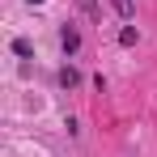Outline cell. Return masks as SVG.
Returning a JSON list of instances; mask_svg holds the SVG:
<instances>
[{"label":"cell","mask_w":157,"mask_h":157,"mask_svg":"<svg viewBox=\"0 0 157 157\" xmlns=\"http://www.w3.org/2000/svg\"><path fill=\"white\" fill-rule=\"evenodd\" d=\"M59 47H64V51L72 55V51H77V47H81V34H77V30H72V26H64V30H59Z\"/></svg>","instance_id":"cell-1"},{"label":"cell","mask_w":157,"mask_h":157,"mask_svg":"<svg viewBox=\"0 0 157 157\" xmlns=\"http://www.w3.org/2000/svg\"><path fill=\"white\" fill-rule=\"evenodd\" d=\"M115 13H119V17H132L136 9H132V0H115Z\"/></svg>","instance_id":"cell-4"},{"label":"cell","mask_w":157,"mask_h":157,"mask_svg":"<svg viewBox=\"0 0 157 157\" xmlns=\"http://www.w3.org/2000/svg\"><path fill=\"white\" fill-rule=\"evenodd\" d=\"M26 4H43V0H26Z\"/></svg>","instance_id":"cell-5"},{"label":"cell","mask_w":157,"mask_h":157,"mask_svg":"<svg viewBox=\"0 0 157 157\" xmlns=\"http://www.w3.org/2000/svg\"><path fill=\"white\" fill-rule=\"evenodd\" d=\"M59 85H64V89H77V85H81V72L72 68V64H64V68H59Z\"/></svg>","instance_id":"cell-2"},{"label":"cell","mask_w":157,"mask_h":157,"mask_svg":"<svg viewBox=\"0 0 157 157\" xmlns=\"http://www.w3.org/2000/svg\"><path fill=\"white\" fill-rule=\"evenodd\" d=\"M119 43L132 47V43H136V26H123V30H119Z\"/></svg>","instance_id":"cell-3"}]
</instances>
